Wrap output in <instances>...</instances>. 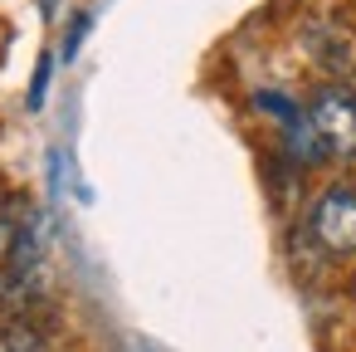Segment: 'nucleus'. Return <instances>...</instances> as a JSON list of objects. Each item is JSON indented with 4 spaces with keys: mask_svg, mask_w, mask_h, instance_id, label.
Returning a JSON list of instances; mask_svg holds the SVG:
<instances>
[{
    "mask_svg": "<svg viewBox=\"0 0 356 352\" xmlns=\"http://www.w3.org/2000/svg\"><path fill=\"white\" fill-rule=\"evenodd\" d=\"M302 108L327 157H356V93L346 84H322Z\"/></svg>",
    "mask_w": 356,
    "mask_h": 352,
    "instance_id": "nucleus-1",
    "label": "nucleus"
},
{
    "mask_svg": "<svg viewBox=\"0 0 356 352\" xmlns=\"http://www.w3.org/2000/svg\"><path fill=\"white\" fill-rule=\"evenodd\" d=\"M307 235L327 259L356 254V186H327L307 206Z\"/></svg>",
    "mask_w": 356,
    "mask_h": 352,
    "instance_id": "nucleus-2",
    "label": "nucleus"
},
{
    "mask_svg": "<svg viewBox=\"0 0 356 352\" xmlns=\"http://www.w3.org/2000/svg\"><path fill=\"white\" fill-rule=\"evenodd\" d=\"M0 352H54V342L25 318V323H6V328H0Z\"/></svg>",
    "mask_w": 356,
    "mask_h": 352,
    "instance_id": "nucleus-3",
    "label": "nucleus"
},
{
    "mask_svg": "<svg viewBox=\"0 0 356 352\" xmlns=\"http://www.w3.org/2000/svg\"><path fill=\"white\" fill-rule=\"evenodd\" d=\"M44 89H49V59H40V74L30 84V108H44Z\"/></svg>",
    "mask_w": 356,
    "mask_h": 352,
    "instance_id": "nucleus-4",
    "label": "nucleus"
},
{
    "mask_svg": "<svg viewBox=\"0 0 356 352\" xmlns=\"http://www.w3.org/2000/svg\"><path fill=\"white\" fill-rule=\"evenodd\" d=\"M88 35V15H79L74 20V30H69V40H64V59H74V49H79V40Z\"/></svg>",
    "mask_w": 356,
    "mask_h": 352,
    "instance_id": "nucleus-5",
    "label": "nucleus"
},
{
    "mask_svg": "<svg viewBox=\"0 0 356 352\" xmlns=\"http://www.w3.org/2000/svg\"><path fill=\"white\" fill-rule=\"evenodd\" d=\"M351 293H356V279H351Z\"/></svg>",
    "mask_w": 356,
    "mask_h": 352,
    "instance_id": "nucleus-6",
    "label": "nucleus"
}]
</instances>
